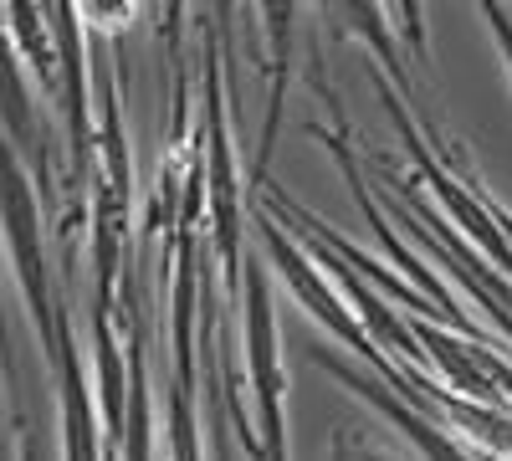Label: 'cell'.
<instances>
[{"label":"cell","mask_w":512,"mask_h":461,"mask_svg":"<svg viewBox=\"0 0 512 461\" xmlns=\"http://www.w3.org/2000/svg\"><path fill=\"white\" fill-rule=\"evenodd\" d=\"M318 364L333 374V380H344L349 390H359L369 405H379V410L390 415V421L410 436V446H420V451H436V456H461V451H466V441H456V436H446L441 426H431V415L420 421V415H415V400H410L405 390H400V395H390L379 380H369L364 369H354V364H344V359H333V354H318Z\"/></svg>","instance_id":"5"},{"label":"cell","mask_w":512,"mask_h":461,"mask_svg":"<svg viewBox=\"0 0 512 461\" xmlns=\"http://www.w3.org/2000/svg\"><path fill=\"white\" fill-rule=\"evenodd\" d=\"M318 11L333 21L338 36H354L364 47L390 67V77H405L400 67V41H395V26H390V11H384V0H318Z\"/></svg>","instance_id":"6"},{"label":"cell","mask_w":512,"mask_h":461,"mask_svg":"<svg viewBox=\"0 0 512 461\" xmlns=\"http://www.w3.org/2000/svg\"><path fill=\"white\" fill-rule=\"evenodd\" d=\"M482 11H487V21H492V36H497V47H502V62H507V72H512V21H507V11H502V0H482Z\"/></svg>","instance_id":"11"},{"label":"cell","mask_w":512,"mask_h":461,"mask_svg":"<svg viewBox=\"0 0 512 461\" xmlns=\"http://www.w3.org/2000/svg\"><path fill=\"white\" fill-rule=\"evenodd\" d=\"M297 21H303V0H262L272 98H267V118H262V144H256V159H251V185L267 180V164H272V149H277V129H282V113H287V82H292V36H297Z\"/></svg>","instance_id":"4"},{"label":"cell","mask_w":512,"mask_h":461,"mask_svg":"<svg viewBox=\"0 0 512 461\" xmlns=\"http://www.w3.org/2000/svg\"><path fill=\"white\" fill-rule=\"evenodd\" d=\"M11 26L26 36L21 47H26V57L36 62V72L52 82V52H47V31H41V16H36V6H31V0H11Z\"/></svg>","instance_id":"9"},{"label":"cell","mask_w":512,"mask_h":461,"mask_svg":"<svg viewBox=\"0 0 512 461\" xmlns=\"http://www.w3.org/2000/svg\"><path fill=\"white\" fill-rule=\"evenodd\" d=\"M256 231H262L267 262L277 267V277L287 282V292H292V298L303 303V308H308V313H313V318H318L328 333H333V339L354 344V349H359V354H364L374 369H384V374H390V380H395V385H400L410 400H431V385H415V380H405V374L390 364V349H379V344H369V339H364L369 328H364V323L349 313V298H344V292H333V282H328V277H323V272H318V267L303 257V251H297V246L282 236V226H277V221H267V216H262V221H256Z\"/></svg>","instance_id":"2"},{"label":"cell","mask_w":512,"mask_h":461,"mask_svg":"<svg viewBox=\"0 0 512 461\" xmlns=\"http://www.w3.org/2000/svg\"><path fill=\"white\" fill-rule=\"evenodd\" d=\"M395 11H400V31H405L410 57H420V52H425V16H420V0H395Z\"/></svg>","instance_id":"10"},{"label":"cell","mask_w":512,"mask_h":461,"mask_svg":"<svg viewBox=\"0 0 512 461\" xmlns=\"http://www.w3.org/2000/svg\"><path fill=\"white\" fill-rule=\"evenodd\" d=\"M6 246H11V267H16L21 292H26V308L36 318L41 349H47L52 369H62L77 349L67 339V308L57 313V298H52L47 251H41V216H36L31 180L21 175V164H16V144H6Z\"/></svg>","instance_id":"1"},{"label":"cell","mask_w":512,"mask_h":461,"mask_svg":"<svg viewBox=\"0 0 512 461\" xmlns=\"http://www.w3.org/2000/svg\"><path fill=\"white\" fill-rule=\"evenodd\" d=\"M139 6L144 0H77V21L98 36H123L139 21Z\"/></svg>","instance_id":"8"},{"label":"cell","mask_w":512,"mask_h":461,"mask_svg":"<svg viewBox=\"0 0 512 461\" xmlns=\"http://www.w3.org/2000/svg\"><path fill=\"white\" fill-rule=\"evenodd\" d=\"M6 123H11L6 144H21V149L36 154V123H31V108H26V77H21L16 47H6Z\"/></svg>","instance_id":"7"},{"label":"cell","mask_w":512,"mask_h":461,"mask_svg":"<svg viewBox=\"0 0 512 461\" xmlns=\"http://www.w3.org/2000/svg\"><path fill=\"white\" fill-rule=\"evenodd\" d=\"M241 333H246V380L256 395L262 446L282 456L287 451V421H282L287 374H282V349H277V303L267 287V267L256 257H246V272H241Z\"/></svg>","instance_id":"3"}]
</instances>
